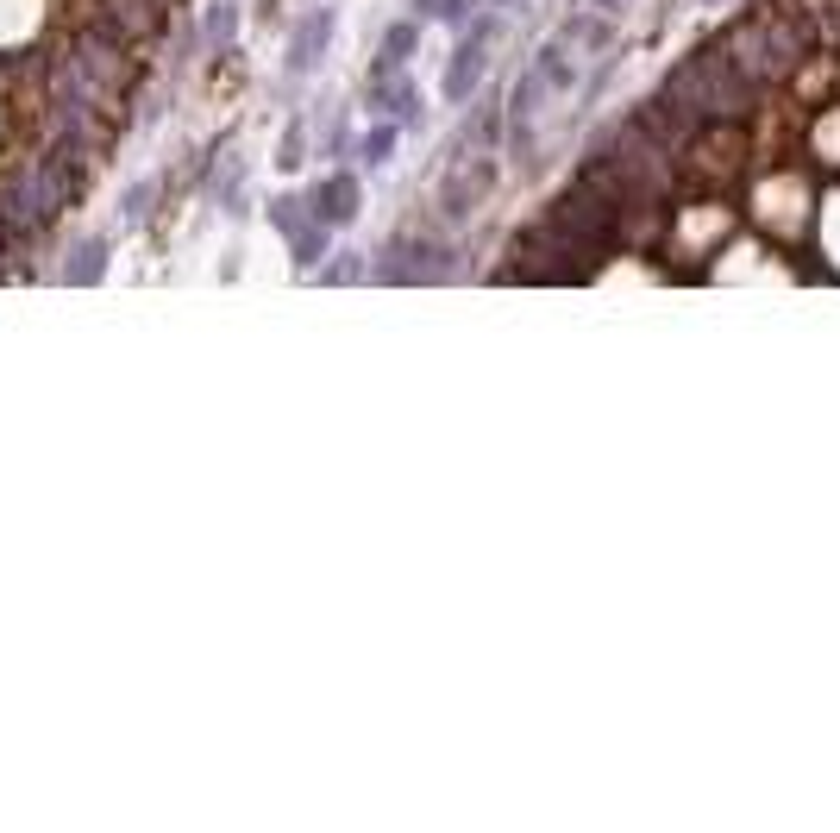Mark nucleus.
Listing matches in <instances>:
<instances>
[{
  "label": "nucleus",
  "mask_w": 840,
  "mask_h": 833,
  "mask_svg": "<svg viewBox=\"0 0 840 833\" xmlns=\"http://www.w3.org/2000/svg\"><path fill=\"white\" fill-rule=\"evenodd\" d=\"M352 207H358V188H352V176H333V182H326L320 195H314V213H320V220H345Z\"/></svg>",
  "instance_id": "1"
}]
</instances>
